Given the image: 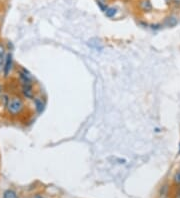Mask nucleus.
Instances as JSON below:
<instances>
[{"instance_id":"obj_10","label":"nucleus","mask_w":180,"mask_h":198,"mask_svg":"<svg viewBox=\"0 0 180 198\" xmlns=\"http://www.w3.org/2000/svg\"><path fill=\"white\" fill-rule=\"evenodd\" d=\"M173 183L176 186H180V170H177L173 175Z\"/></svg>"},{"instance_id":"obj_1","label":"nucleus","mask_w":180,"mask_h":198,"mask_svg":"<svg viewBox=\"0 0 180 198\" xmlns=\"http://www.w3.org/2000/svg\"><path fill=\"white\" fill-rule=\"evenodd\" d=\"M24 108H25V105H24L23 99L20 97V96L15 95L10 97L9 102H8L5 109L10 116L16 117L21 114L22 111L24 110Z\"/></svg>"},{"instance_id":"obj_6","label":"nucleus","mask_w":180,"mask_h":198,"mask_svg":"<svg viewBox=\"0 0 180 198\" xmlns=\"http://www.w3.org/2000/svg\"><path fill=\"white\" fill-rule=\"evenodd\" d=\"M33 103H34V107L36 109V111L38 113H41L44 109V102L41 98H38V97H34L33 99Z\"/></svg>"},{"instance_id":"obj_7","label":"nucleus","mask_w":180,"mask_h":198,"mask_svg":"<svg viewBox=\"0 0 180 198\" xmlns=\"http://www.w3.org/2000/svg\"><path fill=\"white\" fill-rule=\"evenodd\" d=\"M177 24V18L174 17V16H169L165 19L164 21V25L167 26V27H173Z\"/></svg>"},{"instance_id":"obj_13","label":"nucleus","mask_w":180,"mask_h":198,"mask_svg":"<svg viewBox=\"0 0 180 198\" xmlns=\"http://www.w3.org/2000/svg\"><path fill=\"white\" fill-rule=\"evenodd\" d=\"M97 4H98V6H99V8L101 9V11H103V12H105L106 10H107V4L105 3V2H101V1H97Z\"/></svg>"},{"instance_id":"obj_16","label":"nucleus","mask_w":180,"mask_h":198,"mask_svg":"<svg viewBox=\"0 0 180 198\" xmlns=\"http://www.w3.org/2000/svg\"><path fill=\"white\" fill-rule=\"evenodd\" d=\"M32 198H45V197H44L43 194H41V193H36V194H33Z\"/></svg>"},{"instance_id":"obj_15","label":"nucleus","mask_w":180,"mask_h":198,"mask_svg":"<svg viewBox=\"0 0 180 198\" xmlns=\"http://www.w3.org/2000/svg\"><path fill=\"white\" fill-rule=\"evenodd\" d=\"M173 198H180V186H177V188H176Z\"/></svg>"},{"instance_id":"obj_9","label":"nucleus","mask_w":180,"mask_h":198,"mask_svg":"<svg viewBox=\"0 0 180 198\" xmlns=\"http://www.w3.org/2000/svg\"><path fill=\"white\" fill-rule=\"evenodd\" d=\"M116 12H117V9H116L115 7H108L107 10L105 11V15L107 16V17L112 18V17H114V16H115Z\"/></svg>"},{"instance_id":"obj_8","label":"nucleus","mask_w":180,"mask_h":198,"mask_svg":"<svg viewBox=\"0 0 180 198\" xmlns=\"http://www.w3.org/2000/svg\"><path fill=\"white\" fill-rule=\"evenodd\" d=\"M3 198H19V196L13 189H6L3 192Z\"/></svg>"},{"instance_id":"obj_2","label":"nucleus","mask_w":180,"mask_h":198,"mask_svg":"<svg viewBox=\"0 0 180 198\" xmlns=\"http://www.w3.org/2000/svg\"><path fill=\"white\" fill-rule=\"evenodd\" d=\"M12 66H13V57H12V54L10 52H8L5 56V60H4V64H3V76L4 77H8L11 72Z\"/></svg>"},{"instance_id":"obj_14","label":"nucleus","mask_w":180,"mask_h":198,"mask_svg":"<svg viewBox=\"0 0 180 198\" xmlns=\"http://www.w3.org/2000/svg\"><path fill=\"white\" fill-rule=\"evenodd\" d=\"M4 60H5V57H2L0 56V74L2 73L3 71V64H4Z\"/></svg>"},{"instance_id":"obj_19","label":"nucleus","mask_w":180,"mask_h":198,"mask_svg":"<svg viewBox=\"0 0 180 198\" xmlns=\"http://www.w3.org/2000/svg\"><path fill=\"white\" fill-rule=\"evenodd\" d=\"M3 94V86H2V84L0 83V96H1Z\"/></svg>"},{"instance_id":"obj_3","label":"nucleus","mask_w":180,"mask_h":198,"mask_svg":"<svg viewBox=\"0 0 180 198\" xmlns=\"http://www.w3.org/2000/svg\"><path fill=\"white\" fill-rule=\"evenodd\" d=\"M21 85H33V79H32L31 74L24 68H20L18 71Z\"/></svg>"},{"instance_id":"obj_20","label":"nucleus","mask_w":180,"mask_h":198,"mask_svg":"<svg viewBox=\"0 0 180 198\" xmlns=\"http://www.w3.org/2000/svg\"><path fill=\"white\" fill-rule=\"evenodd\" d=\"M97 1H101V2H105V0H97Z\"/></svg>"},{"instance_id":"obj_21","label":"nucleus","mask_w":180,"mask_h":198,"mask_svg":"<svg viewBox=\"0 0 180 198\" xmlns=\"http://www.w3.org/2000/svg\"><path fill=\"white\" fill-rule=\"evenodd\" d=\"M179 153H180V150H179Z\"/></svg>"},{"instance_id":"obj_5","label":"nucleus","mask_w":180,"mask_h":198,"mask_svg":"<svg viewBox=\"0 0 180 198\" xmlns=\"http://www.w3.org/2000/svg\"><path fill=\"white\" fill-rule=\"evenodd\" d=\"M139 7L143 12H150L152 10V4L149 0H141L139 2Z\"/></svg>"},{"instance_id":"obj_4","label":"nucleus","mask_w":180,"mask_h":198,"mask_svg":"<svg viewBox=\"0 0 180 198\" xmlns=\"http://www.w3.org/2000/svg\"><path fill=\"white\" fill-rule=\"evenodd\" d=\"M22 94L27 99H34L33 85H22Z\"/></svg>"},{"instance_id":"obj_12","label":"nucleus","mask_w":180,"mask_h":198,"mask_svg":"<svg viewBox=\"0 0 180 198\" xmlns=\"http://www.w3.org/2000/svg\"><path fill=\"white\" fill-rule=\"evenodd\" d=\"M0 97H1V103L3 104L4 108H6L8 102H9L10 97H9V96H8L7 94H2L1 96H0Z\"/></svg>"},{"instance_id":"obj_17","label":"nucleus","mask_w":180,"mask_h":198,"mask_svg":"<svg viewBox=\"0 0 180 198\" xmlns=\"http://www.w3.org/2000/svg\"><path fill=\"white\" fill-rule=\"evenodd\" d=\"M172 2H173L176 6H180V0H172Z\"/></svg>"},{"instance_id":"obj_11","label":"nucleus","mask_w":180,"mask_h":198,"mask_svg":"<svg viewBox=\"0 0 180 198\" xmlns=\"http://www.w3.org/2000/svg\"><path fill=\"white\" fill-rule=\"evenodd\" d=\"M6 51H7V48L5 46V44H4L2 41H0V56H2V57H5L6 56Z\"/></svg>"},{"instance_id":"obj_18","label":"nucleus","mask_w":180,"mask_h":198,"mask_svg":"<svg viewBox=\"0 0 180 198\" xmlns=\"http://www.w3.org/2000/svg\"><path fill=\"white\" fill-rule=\"evenodd\" d=\"M152 26V28H153V29H158V28H160L161 27V25H160V24H153V25H151Z\"/></svg>"}]
</instances>
